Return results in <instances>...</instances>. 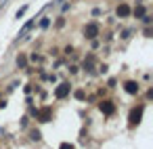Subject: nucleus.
Returning a JSON list of instances; mask_svg holds the SVG:
<instances>
[{
  "label": "nucleus",
  "instance_id": "1",
  "mask_svg": "<svg viewBox=\"0 0 153 149\" xmlns=\"http://www.w3.org/2000/svg\"><path fill=\"white\" fill-rule=\"evenodd\" d=\"M143 111H145V107H143V105H138L136 109H132V111H130V126H136V124L140 122Z\"/></svg>",
  "mask_w": 153,
  "mask_h": 149
},
{
  "label": "nucleus",
  "instance_id": "2",
  "mask_svg": "<svg viewBox=\"0 0 153 149\" xmlns=\"http://www.w3.org/2000/svg\"><path fill=\"white\" fill-rule=\"evenodd\" d=\"M69 90H71V86H69L67 82H63V84H59V86H57L55 97H57V99H65V97L69 95Z\"/></svg>",
  "mask_w": 153,
  "mask_h": 149
},
{
  "label": "nucleus",
  "instance_id": "3",
  "mask_svg": "<svg viewBox=\"0 0 153 149\" xmlns=\"http://www.w3.org/2000/svg\"><path fill=\"white\" fill-rule=\"evenodd\" d=\"M84 34H86V38H97L99 36V25L97 23H88L84 28Z\"/></svg>",
  "mask_w": 153,
  "mask_h": 149
},
{
  "label": "nucleus",
  "instance_id": "4",
  "mask_svg": "<svg viewBox=\"0 0 153 149\" xmlns=\"http://www.w3.org/2000/svg\"><path fill=\"white\" fill-rule=\"evenodd\" d=\"M99 107H101V111H103V113H107V115H111V113L115 111V105H113L111 101H103Z\"/></svg>",
  "mask_w": 153,
  "mask_h": 149
},
{
  "label": "nucleus",
  "instance_id": "5",
  "mask_svg": "<svg viewBox=\"0 0 153 149\" xmlns=\"http://www.w3.org/2000/svg\"><path fill=\"white\" fill-rule=\"evenodd\" d=\"M36 118L40 122H51V107H44L42 111H36Z\"/></svg>",
  "mask_w": 153,
  "mask_h": 149
},
{
  "label": "nucleus",
  "instance_id": "6",
  "mask_svg": "<svg viewBox=\"0 0 153 149\" xmlns=\"http://www.w3.org/2000/svg\"><path fill=\"white\" fill-rule=\"evenodd\" d=\"M117 15H120V17H128V15H130V7H128V4H120V7H117Z\"/></svg>",
  "mask_w": 153,
  "mask_h": 149
},
{
  "label": "nucleus",
  "instance_id": "7",
  "mask_svg": "<svg viewBox=\"0 0 153 149\" xmlns=\"http://www.w3.org/2000/svg\"><path fill=\"white\" fill-rule=\"evenodd\" d=\"M126 92L136 95V92H138V84H136V82H126Z\"/></svg>",
  "mask_w": 153,
  "mask_h": 149
},
{
  "label": "nucleus",
  "instance_id": "8",
  "mask_svg": "<svg viewBox=\"0 0 153 149\" xmlns=\"http://www.w3.org/2000/svg\"><path fill=\"white\" fill-rule=\"evenodd\" d=\"M134 15H136V17H143V15H145V7H138V9H134Z\"/></svg>",
  "mask_w": 153,
  "mask_h": 149
},
{
  "label": "nucleus",
  "instance_id": "9",
  "mask_svg": "<svg viewBox=\"0 0 153 149\" xmlns=\"http://www.w3.org/2000/svg\"><path fill=\"white\" fill-rule=\"evenodd\" d=\"M48 23H51V19H48V17H44V19L40 21V28H48Z\"/></svg>",
  "mask_w": 153,
  "mask_h": 149
},
{
  "label": "nucleus",
  "instance_id": "10",
  "mask_svg": "<svg viewBox=\"0 0 153 149\" xmlns=\"http://www.w3.org/2000/svg\"><path fill=\"white\" fill-rule=\"evenodd\" d=\"M25 11H27V7H23V9H19V11H17V19H19V17H23V15H25Z\"/></svg>",
  "mask_w": 153,
  "mask_h": 149
},
{
  "label": "nucleus",
  "instance_id": "11",
  "mask_svg": "<svg viewBox=\"0 0 153 149\" xmlns=\"http://www.w3.org/2000/svg\"><path fill=\"white\" fill-rule=\"evenodd\" d=\"M17 65L23 67V65H25V57H17Z\"/></svg>",
  "mask_w": 153,
  "mask_h": 149
},
{
  "label": "nucleus",
  "instance_id": "12",
  "mask_svg": "<svg viewBox=\"0 0 153 149\" xmlns=\"http://www.w3.org/2000/svg\"><path fill=\"white\" fill-rule=\"evenodd\" d=\"M32 139L38 141V139H40V132H38V130H32Z\"/></svg>",
  "mask_w": 153,
  "mask_h": 149
},
{
  "label": "nucleus",
  "instance_id": "13",
  "mask_svg": "<svg viewBox=\"0 0 153 149\" xmlns=\"http://www.w3.org/2000/svg\"><path fill=\"white\" fill-rule=\"evenodd\" d=\"M59 149H74V145H69V143H61Z\"/></svg>",
  "mask_w": 153,
  "mask_h": 149
},
{
  "label": "nucleus",
  "instance_id": "14",
  "mask_svg": "<svg viewBox=\"0 0 153 149\" xmlns=\"http://www.w3.org/2000/svg\"><path fill=\"white\" fill-rule=\"evenodd\" d=\"M143 23H145V25H149V23H151V17H147V15H145V17H143Z\"/></svg>",
  "mask_w": 153,
  "mask_h": 149
},
{
  "label": "nucleus",
  "instance_id": "15",
  "mask_svg": "<svg viewBox=\"0 0 153 149\" xmlns=\"http://www.w3.org/2000/svg\"><path fill=\"white\" fill-rule=\"evenodd\" d=\"M76 97L78 99H84V90H76Z\"/></svg>",
  "mask_w": 153,
  "mask_h": 149
}]
</instances>
